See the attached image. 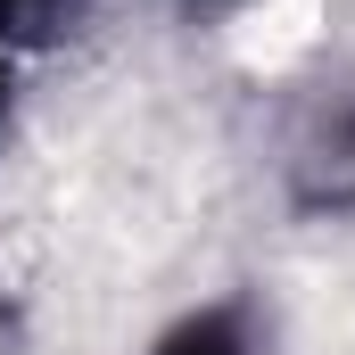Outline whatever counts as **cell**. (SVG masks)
Instances as JSON below:
<instances>
[{
	"instance_id": "obj_1",
	"label": "cell",
	"mask_w": 355,
	"mask_h": 355,
	"mask_svg": "<svg viewBox=\"0 0 355 355\" xmlns=\"http://www.w3.org/2000/svg\"><path fill=\"white\" fill-rule=\"evenodd\" d=\"M289 174L306 207H355V83L306 107L297 141H289Z\"/></svg>"
},
{
	"instance_id": "obj_2",
	"label": "cell",
	"mask_w": 355,
	"mask_h": 355,
	"mask_svg": "<svg viewBox=\"0 0 355 355\" xmlns=\"http://www.w3.org/2000/svg\"><path fill=\"white\" fill-rule=\"evenodd\" d=\"M157 355H257V339H248L240 314H198V322H182Z\"/></svg>"
},
{
	"instance_id": "obj_3",
	"label": "cell",
	"mask_w": 355,
	"mask_h": 355,
	"mask_svg": "<svg viewBox=\"0 0 355 355\" xmlns=\"http://www.w3.org/2000/svg\"><path fill=\"white\" fill-rule=\"evenodd\" d=\"M50 0H0V99H8V67H17V42H25V25L42 17Z\"/></svg>"
}]
</instances>
